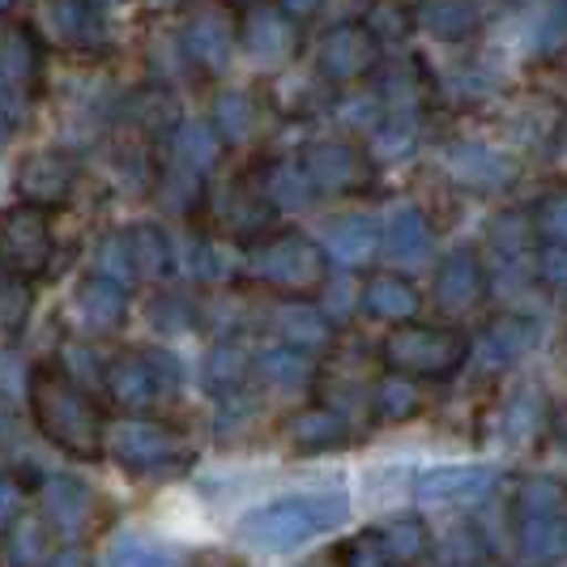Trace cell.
<instances>
[{
    "label": "cell",
    "mask_w": 567,
    "mask_h": 567,
    "mask_svg": "<svg viewBox=\"0 0 567 567\" xmlns=\"http://www.w3.org/2000/svg\"><path fill=\"white\" fill-rule=\"evenodd\" d=\"M299 171L312 197H359L375 184L371 154L350 142H312L299 154Z\"/></svg>",
    "instance_id": "7c38bea8"
},
{
    "label": "cell",
    "mask_w": 567,
    "mask_h": 567,
    "mask_svg": "<svg viewBox=\"0 0 567 567\" xmlns=\"http://www.w3.org/2000/svg\"><path fill=\"white\" fill-rule=\"evenodd\" d=\"M179 380H184V371L167 350H133V354H120L103 368L107 398L128 414L154 410L158 401L179 389Z\"/></svg>",
    "instance_id": "52a82bcc"
},
{
    "label": "cell",
    "mask_w": 567,
    "mask_h": 567,
    "mask_svg": "<svg viewBox=\"0 0 567 567\" xmlns=\"http://www.w3.org/2000/svg\"><path fill=\"white\" fill-rule=\"evenodd\" d=\"M299 43V27L286 18L278 4H252L239 22V48L256 60V64H282Z\"/></svg>",
    "instance_id": "2e32d148"
},
{
    "label": "cell",
    "mask_w": 567,
    "mask_h": 567,
    "mask_svg": "<svg viewBox=\"0 0 567 567\" xmlns=\"http://www.w3.org/2000/svg\"><path fill=\"white\" fill-rule=\"evenodd\" d=\"M150 324L163 329V333H184L197 324V308L184 299V295H154L150 303Z\"/></svg>",
    "instance_id": "ee69618b"
},
{
    "label": "cell",
    "mask_w": 567,
    "mask_h": 567,
    "mask_svg": "<svg viewBox=\"0 0 567 567\" xmlns=\"http://www.w3.org/2000/svg\"><path fill=\"white\" fill-rule=\"evenodd\" d=\"M248 371H252V359H248V350L239 346V341H218L214 350H209V359H205V384L214 389V393H239V384L248 380Z\"/></svg>",
    "instance_id": "836d02e7"
},
{
    "label": "cell",
    "mask_w": 567,
    "mask_h": 567,
    "mask_svg": "<svg viewBox=\"0 0 567 567\" xmlns=\"http://www.w3.org/2000/svg\"><path fill=\"white\" fill-rule=\"evenodd\" d=\"M538 431H542V393L516 389L504 401V435L516 440V444H529V440H538Z\"/></svg>",
    "instance_id": "f35d334b"
},
{
    "label": "cell",
    "mask_w": 567,
    "mask_h": 567,
    "mask_svg": "<svg viewBox=\"0 0 567 567\" xmlns=\"http://www.w3.org/2000/svg\"><path fill=\"white\" fill-rule=\"evenodd\" d=\"M419 410H423V393H419L414 380H405V375H384V380L375 384V414H380L384 423H405V419H414Z\"/></svg>",
    "instance_id": "8d00e7d4"
},
{
    "label": "cell",
    "mask_w": 567,
    "mask_h": 567,
    "mask_svg": "<svg viewBox=\"0 0 567 567\" xmlns=\"http://www.w3.org/2000/svg\"><path fill=\"white\" fill-rule=\"evenodd\" d=\"M269 218H274V205L265 197V188H260V179L252 175H239L235 184L227 188V205H223V223H227L235 235H248V239H260L265 227H269Z\"/></svg>",
    "instance_id": "4316f807"
},
{
    "label": "cell",
    "mask_w": 567,
    "mask_h": 567,
    "mask_svg": "<svg viewBox=\"0 0 567 567\" xmlns=\"http://www.w3.org/2000/svg\"><path fill=\"white\" fill-rule=\"evenodd\" d=\"M299 567H338V555H316V559H308V564Z\"/></svg>",
    "instance_id": "816d5d0a"
},
{
    "label": "cell",
    "mask_w": 567,
    "mask_h": 567,
    "mask_svg": "<svg viewBox=\"0 0 567 567\" xmlns=\"http://www.w3.org/2000/svg\"><path fill=\"white\" fill-rule=\"evenodd\" d=\"M470 567H499V564H486V559H478V564H470Z\"/></svg>",
    "instance_id": "9f6ffc18"
},
{
    "label": "cell",
    "mask_w": 567,
    "mask_h": 567,
    "mask_svg": "<svg viewBox=\"0 0 567 567\" xmlns=\"http://www.w3.org/2000/svg\"><path fill=\"white\" fill-rule=\"evenodd\" d=\"M491 290V274H486V260L474 244H461L453 252L435 265V308L444 316H465L474 312Z\"/></svg>",
    "instance_id": "5bb4252c"
},
{
    "label": "cell",
    "mask_w": 567,
    "mask_h": 567,
    "mask_svg": "<svg viewBox=\"0 0 567 567\" xmlns=\"http://www.w3.org/2000/svg\"><path fill=\"white\" fill-rule=\"evenodd\" d=\"M107 567H171L167 550L163 546H154L150 538H120L112 546V555H107Z\"/></svg>",
    "instance_id": "f6af8a7d"
},
{
    "label": "cell",
    "mask_w": 567,
    "mask_h": 567,
    "mask_svg": "<svg viewBox=\"0 0 567 567\" xmlns=\"http://www.w3.org/2000/svg\"><path fill=\"white\" fill-rule=\"evenodd\" d=\"M320 248L329 256V265L338 260L346 269H359V265H368L371 256H375V248H380V227H375L371 214H346L338 223H329Z\"/></svg>",
    "instance_id": "603a6c76"
},
{
    "label": "cell",
    "mask_w": 567,
    "mask_h": 567,
    "mask_svg": "<svg viewBox=\"0 0 567 567\" xmlns=\"http://www.w3.org/2000/svg\"><path fill=\"white\" fill-rule=\"evenodd\" d=\"M538 333V320H529V316H499L495 324H486V333L478 338V354L491 368H508V363L525 359L534 350Z\"/></svg>",
    "instance_id": "484cf974"
},
{
    "label": "cell",
    "mask_w": 567,
    "mask_h": 567,
    "mask_svg": "<svg viewBox=\"0 0 567 567\" xmlns=\"http://www.w3.org/2000/svg\"><path fill=\"white\" fill-rule=\"evenodd\" d=\"M474 354V341L465 329L456 324H419V320H405L393 324V333L384 338V363L393 375L405 380H449L456 371L470 363Z\"/></svg>",
    "instance_id": "277c9868"
},
{
    "label": "cell",
    "mask_w": 567,
    "mask_h": 567,
    "mask_svg": "<svg viewBox=\"0 0 567 567\" xmlns=\"http://www.w3.org/2000/svg\"><path fill=\"white\" fill-rule=\"evenodd\" d=\"M56 260V235L52 218L30 205L0 209V269L18 282H34L52 269Z\"/></svg>",
    "instance_id": "9c48e42d"
},
{
    "label": "cell",
    "mask_w": 567,
    "mask_h": 567,
    "mask_svg": "<svg viewBox=\"0 0 567 567\" xmlns=\"http://www.w3.org/2000/svg\"><path fill=\"white\" fill-rule=\"evenodd\" d=\"M9 137H13V124H9V120H4V115H0V145L9 142Z\"/></svg>",
    "instance_id": "f5cc1de1"
},
{
    "label": "cell",
    "mask_w": 567,
    "mask_h": 567,
    "mask_svg": "<svg viewBox=\"0 0 567 567\" xmlns=\"http://www.w3.org/2000/svg\"><path fill=\"white\" fill-rule=\"evenodd\" d=\"M248 278L290 303H308L329 282V256L303 230H269L248 248Z\"/></svg>",
    "instance_id": "3957f363"
},
{
    "label": "cell",
    "mask_w": 567,
    "mask_h": 567,
    "mask_svg": "<svg viewBox=\"0 0 567 567\" xmlns=\"http://www.w3.org/2000/svg\"><path fill=\"white\" fill-rule=\"evenodd\" d=\"M30 308H34L30 282L4 278V282H0V338H22V333H27Z\"/></svg>",
    "instance_id": "60d3db41"
},
{
    "label": "cell",
    "mask_w": 567,
    "mask_h": 567,
    "mask_svg": "<svg viewBox=\"0 0 567 567\" xmlns=\"http://www.w3.org/2000/svg\"><path fill=\"white\" fill-rule=\"evenodd\" d=\"M516 516H564V486L555 478H529L516 495Z\"/></svg>",
    "instance_id": "7bdbcfd3"
},
{
    "label": "cell",
    "mask_w": 567,
    "mask_h": 567,
    "mask_svg": "<svg viewBox=\"0 0 567 567\" xmlns=\"http://www.w3.org/2000/svg\"><path fill=\"white\" fill-rule=\"evenodd\" d=\"M18 504H22V486L13 483L9 474H0V516H4V512H13Z\"/></svg>",
    "instance_id": "f907efd6"
},
{
    "label": "cell",
    "mask_w": 567,
    "mask_h": 567,
    "mask_svg": "<svg viewBox=\"0 0 567 567\" xmlns=\"http://www.w3.org/2000/svg\"><path fill=\"white\" fill-rule=\"evenodd\" d=\"M94 274H99V278H107V282H115L120 290H128V286L137 282L124 230H115V235H107V239L99 244V252H94Z\"/></svg>",
    "instance_id": "b9f144b4"
},
{
    "label": "cell",
    "mask_w": 567,
    "mask_h": 567,
    "mask_svg": "<svg viewBox=\"0 0 567 567\" xmlns=\"http://www.w3.org/2000/svg\"><path fill=\"white\" fill-rule=\"evenodd\" d=\"M73 316L90 333H115L128 320V290H120V286L99 278V274H90L73 290Z\"/></svg>",
    "instance_id": "d6986e66"
},
{
    "label": "cell",
    "mask_w": 567,
    "mask_h": 567,
    "mask_svg": "<svg viewBox=\"0 0 567 567\" xmlns=\"http://www.w3.org/2000/svg\"><path fill=\"white\" fill-rule=\"evenodd\" d=\"M4 278H9V274H4V269H0V282H4Z\"/></svg>",
    "instance_id": "6f0895ef"
},
{
    "label": "cell",
    "mask_w": 567,
    "mask_h": 567,
    "mask_svg": "<svg viewBox=\"0 0 567 567\" xmlns=\"http://www.w3.org/2000/svg\"><path fill=\"white\" fill-rule=\"evenodd\" d=\"M483 22L478 0H419L414 4V27H423L426 34L444 39V43H465Z\"/></svg>",
    "instance_id": "d4e9b609"
},
{
    "label": "cell",
    "mask_w": 567,
    "mask_h": 567,
    "mask_svg": "<svg viewBox=\"0 0 567 567\" xmlns=\"http://www.w3.org/2000/svg\"><path fill=\"white\" fill-rule=\"evenodd\" d=\"M260 188H265V197H269L274 209H278V205H282V209H295V205H308V200H312V188H308V179H303V171H299V158L274 163V167L265 171Z\"/></svg>",
    "instance_id": "74e56055"
},
{
    "label": "cell",
    "mask_w": 567,
    "mask_h": 567,
    "mask_svg": "<svg viewBox=\"0 0 567 567\" xmlns=\"http://www.w3.org/2000/svg\"><path fill=\"white\" fill-rule=\"evenodd\" d=\"M256 371L269 389H282V393H295V389H308L316 380V359L312 354H299L290 346H278V350H265L256 359Z\"/></svg>",
    "instance_id": "d6a6232c"
},
{
    "label": "cell",
    "mask_w": 567,
    "mask_h": 567,
    "mask_svg": "<svg viewBox=\"0 0 567 567\" xmlns=\"http://www.w3.org/2000/svg\"><path fill=\"white\" fill-rule=\"evenodd\" d=\"M103 453H112L133 474H171V470H184L197 449L179 426L158 423V419H128L120 426H107Z\"/></svg>",
    "instance_id": "8992f818"
},
{
    "label": "cell",
    "mask_w": 567,
    "mask_h": 567,
    "mask_svg": "<svg viewBox=\"0 0 567 567\" xmlns=\"http://www.w3.org/2000/svg\"><path fill=\"white\" fill-rule=\"evenodd\" d=\"M179 52L205 78L227 73L239 52V18L227 0H197L188 9L184 27H179Z\"/></svg>",
    "instance_id": "ba28073f"
},
{
    "label": "cell",
    "mask_w": 567,
    "mask_h": 567,
    "mask_svg": "<svg viewBox=\"0 0 567 567\" xmlns=\"http://www.w3.org/2000/svg\"><path fill=\"white\" fill-rule=\"evenodd\" d=\"M184 269H188L197 282H209L214 269H218V265H214V248H209V239H205L200 230L188 239V260H184Z\"/></svg>",
    "instance_id": "7dc6e473"
},
{
    "label": "cell",
    "mask_w": 567,
    "mask_h": 567,
    "mask_svg": "<svg viewBox=\"0 0 567 567\" xmlns=\"http://www.w3.org/2000/svg\"><path fill=\"white\" fill-rule=\"evenodd\" d=\"M27 401L34 426L56 444L60 453L78 456V461L103 456L107 419H103L99 401L90 398L82 384H73L52 359H43V363L30 368Z\"/></svg>",
    "instance_id": "6da1fadb"
},
{
    "label": "cell",
    "mask_w": 567,
    "mask_h": 567,
    "mask_svg": "<svg viewBox=\"0 0 567 567\" xmlns=\"http://www.w3.org/2000/svg\"><path fill=\"white\" fill-rule=\"evenodd\" d=\"M529 227H534L538 248H564V239H567V205H564V193H559V188H550L546 197H538L534 214H529Z\"/></svg>",
    "instance_id": "ab89813d"
},
{
    "label": "cell",
    "mask_w": 567,
    "mask_h": 567,
    "mask_svg": "<svg viewBox=\"0 0 567 567\" xmlns=\"http://www.w3.org/2000/svg\"><path fill=\"white\" fill-rule=\"evenodd\" d=\"M495 483L499 474L491 465H435L419 474L414 495L423 504H474V499H486Z\"/></svg>",
    "instance_id": "e0dca14e"
},
{
    "label": "cell",
    "mask_w": 567,
    "mask_h": 567,
    "mask_svg": "<svg viewBox=\"0 0 567 567\" xmlns=\"http://www.w3.org/2000/svg\"><path fill=\"white\" fill-rule=\"evenodd\" d=\"M13 188L30 209H56L78 188V158L64 150H34L13 171Z\"/></svg>",
    "instance_id": "4fadbf2b"
},
{
    "label": "cell",
    "mask_w": 567,
    "mask_h": 567,
    "mask_svg": "<svg viewBox=\"0 0 567 567\" xmlns=\"http://www.w3.org/2000/svg\"><path fill=\"white\" fill-rule=\"evenodd\" d=\"M346 516H350V499L341 491L286 495V499H274V504H260L248 512L239 520V538L265 555H286L324 529H338Z\"/></svg>",
    "instance_id": "7a4b0ae2"
},
{
    "label": "cell",
    "mask_w": 567,
    "mask_h": 567,
    "mask_svg": "<svg viewBox=\"0 0 567 567\" xmlns=\"http://www.w3.org/2000/svg\"><path fill=\"white\" fill-rule=\"evenodd\" d=\"M256 124H260V112H256V99L248 90H223L214 99V137L223 145H244L256 137Z\"/></svg>",
    "instance_id": "4dcf8cb0"
},
{
    "label": "cell",
    "mask_w": 567,
    "mask_h": 567,
    "mask_svg": "<svg viewBox=\"0 0 567 567\" xmlns=\"http://www.w3.org/2000/svg\"><path fill=\"white\" fill-rule=\"evenodd\" d=\"M359 27L375 39V48H398L414 34V4L410 0H368Z\"/></svg>",
    "instance_id": "1f68e13d"
},
{
    "label": "cell",
    "mask_w": 567,
    "mask_h": 567,
    "mask_svg": "<svg viewBox=\"0 0 567 567\" xmlns=\"http://www.w3.org/2000/svg\"><path fill=\"white\" fill-rule=\"evenodd\" d=\"M39 504H43L48 529L78 534L90 520V512H94V491L82 478H73V474H60V478H48V483L39 486Z\"/></svg>",
    "instance_id": "7402d4cb"
},
{
    "label": "cell",
    "mask_w": 567,
    "mask_h": 567,
    "mask_svg": "<svg viewBox=\"0 0 567 567\" xmlns=\"http://www.w3.org/2000/svg\"><path fill=\"white\" fill-rule=\"evenodd\" d=\"M338 567H393V559L384 555L380 534H359V538L341 542Z\"/></svg>",
    "instance_id": "bcb514c9"
},
{
    "label": "cell",
    "mask_w": 567,
    "mask_h": 567,
    "mask_svg": "<svg viewBox=\"0 0 567 567\" xmlns=\"http://www.w3.org/2000/svg\"><path fill=\"white\" fill-rule=\"evenodd\" d=\"M290 444L299 453H333L350 444V419L333 405H308L290 419Z\"/></svg>",
    "instance_id": "cb8c5ba5"
},
{
    "label": "cell",
    "mask_w": 567,
    "mask_h": 567,
    "mask_svg": "<svg viewBox=\"0 0 567 567\" xmlns=\"http://www.w3.org/2000/svg\"><path fill=\"white\" fill-rule=\"evenodd\" d=\"M375 534H380V546L393 559V567L414 564V559H423L426 550H431V534H426V525L419 516H398V520H389Z\"/></svg>",
    "instance_id": "e575fe53"
},
{
    "label": "cell",
    "mask_w": 567,
    "mask_h": 567,
    "mask_svg": "<svg viewBox=\"0 0 567 567\" xmlns=\"http://www.w3.org/2000/svg\"><path fill=\"white\" fill-rule=\"evenodd\" d=\"M43 567H94V559H90V550H85V546H60L56 555H52Z\"/></svg>",
    "instance_id": "c3c4849f"
},
{
    "label": "cell",
    "mask_w": 567,
    "mask_h": 567,
    "mask_svg": "<svg viewBox=\"0 0 567 567\" xmlns=\"http://www.w3.org/2000/svg\"><path fill=\"white\" fill-rule=\"evenodd\" d=\"M0 4H4V0H0Z\"/></svg>",
    "instance_id": "680465c9"
},
{
    "label": "cell",
    "mask_w": 567,
    "mask_h": 567,
    "mask_svg": "<svg viewBox=\"0 0 567 567\" xmlns=\"http://www.w3.org/2000/svg\"><path fill=\"white\" fill-rule=\"evenodd\" d=\"M0 564H9V550H4V538H0Z\"/></svg>",
    "instance_id": "11a10c76"
},
{
    "label": "cell",
    "mask_w": 567,
    "mask_h": 567,
    "mask_svg": "<svg viewBox=\"0 0 567 567\" xmlns=\"http://www.w3.org/2000/svg\"><path fill=\"white\" fill-rule=\"evenodd\" d=\"M22 22L39 39V48L82 52L107 39V13H99L90 0H27Z\"/></svg>",
    "instance_id": "30bf717a"
},
{
    "label": "cell",
    "mask_w": 567,
    "mask_h": 567,
    "mask_svg": "<svg viewBox=\"0 0 567 567\" xmlns=\"http://www.w3.org/2000/svg\"><path fill=\"white\" fill-rule=\"evenodd\" d=\"M223 158V142L214 137L209 124L184 120L175 124L167 137V175H163V197L175 205H193V197L200 193L205 175L214 171V163Z\"/></svg>",
    "instance_id": "8fae6325"
},
{
    "label": "cell",
    "mask_w": 567,
    "mask_h": 567,
    "mask_svg": "<svg viewBox=\"0 0 567 567\" xmlns=\"http://www.w3.org/2000/svg\"><path fill=\"white\" fill-rule=\"evenodd\" d=\"M124 239H128V256H133L137 282H158V278H167L171 269H175V248L163 235V227L137 223V227L124 230Z\"/></svg>",
    "instance_id": "f1b7e54d"
},
{
    "label": "cell",
    "mask_w": 567,
    "mask_h": 567,
    "mask_svg": "<svg viewBox=\"0 0 567 567\" xmlns=\"http://www.w3.org/2000/svg\"><path fill=\"white\" fill-rule=\"evenodd\" d=\"M520 525V559L529 567H559L567 555L564 516H516Z\"/></svg>",
    "instance_id": "83f0119b"
},
{
    "label": "cell",
    "mask_w": 567,
    "mask_h": 567,
    "mask_svg": "<svg viewBox=\"0 0 567 567\" xmlns=\"http://www.w3.org/2000/svg\"><path fill=\"white\" fill-rule=\"evenodd\" d=\"M320 4H324V0H278V9H282L295 27H299V22H308V18H316V13H320Z\"/></svg>",
    "instance_id": "681fc988"
},
{
    "label": "cell",
    "mask_w": 567,
    "mask_h": 567,
    "mask_svg": "<svg viewBox=\"0 0 567 567\" xmlns=\"http://www.w3.org/2000/svg\"><path fill=\"white\" fill-rule=\"evenodd\" d=\"M449 175L474 193H499L516 179V163L483 142H461L449 150Z\"/></svg>",
    "instance_id": "ac0fdd59"
},
{
    "label": "cell",
    "mask_w": 567,
    "mask_h": 567,
    "mask_svg": "<svg viewBox=\"0 0 567 567\" xmlns=\"http://www.w3.org/2000/svg\"><path fill=\"white\" fill-rule=\"evenodd\" d=\"M375 60H380V48H375V39H371L368 30L359 27V22H341V27H333L320 39L316 73L329 85H354L375 69Z\"/></svg>",
    "instance_id": "9a60e30c"
},
{
    "label": "cell",
    "mask_w": 567,
    "mask_h": 567,
    "mask_svg": "<svg viewBox=\"0 0 567 567\" xmlns=\"http://www.w3.org/2000/svg\"><path fill=\"white\" fill-rule=\"evenodd\" d=\"M278 333H282L290 350L316 354V350H324L333 341V320L320 308H312V303H286L282 312H278Z\"/></svg>",
    "instance_id": "f546056e"
},
{
    "label": "cell",
    "mask_w": 567,
    "mask_h": 567,
    "mask_svg": "<svg viewBox=\"0 0 567 567\" xmlns=\"http://www.w3.org/2000/svg\"><path fill=\"white\" fill-rule=\"evenodd\" d=\"M431 244H435V235L419 205H398L389 214V223L380 227V248L398 265H423L431 256Z\"/></svg>",
    "instance_id": "44dd1931"
},
{
    "label": "cell",
    "mask_w": 567,
    "mask_h": 567,
    "mask_svg": "<svg viewBox=\"0 0 567 567\" xmlns=\"http://www.w3.org/2000/svg\"><path fill=\"white\" fill-rule=\"evenodd\" d=\"M43 94V48L13 13H0V115L18 128Z\"/></svg>",
    "instance_id": "5b68a950"
},
{
    "label": "cell",
    "mask_w": 567,
    "mask_h": 567,
    "mask_svg": "<svg viewBox=\"0 0 567 567\" xmlns=\"http://www.w3.org/2000/svg\"><path fill=\"white\" fill-rule=\"evenodd\" d=\"M4 550H9V559L18 567H43L52 555H56V546H52V529H48V520L43 516H34V520H22L9 538H4Z\"/></svg>",
    "instance_id": "d590c367"
},
{
    "label": "cell",
    "mask_w": 567,
    "mask_h": 567,
    "mask_svg": "<svg viewBox=\"0 0 567 567\" xmlns=\"http://www.w3.org/2000/svg\"><path fill=\"white\" fill-rule=\"evenodd\" d=\"M90 4H94L99 13H112V4H115V0H90Z\"/></svg>",
    "instance_id": "db71d44e"
},
{
    "label": "cell",
    "mask_w": 567,
    "mask_h": 567,
    "mask_svg": "<svg viewBox=\"0 0 567 567\" xmlns=\"http://www.w3.org/2000/svg\"><path fill=\"white\" fill-rule=\"evenodd\" d=\"M359 308L371 316V320H389V324H405L414 320L419 308H423V295L419 286L401 274H371L363 290H359Z\"/></svg>",
    "instance_id": "ffe728a7"
}]
</instances>
